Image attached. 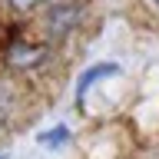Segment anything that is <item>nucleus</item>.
Segmentation results:
<instances>
[{
  "label": "nucleus",
  "instance_id": "1",
  "mask_svg": "<svg viewBox=\"0 0 159 159\" xmlns=\"http://www.w3.org/2000/svg\"><path fill=\"white\" fill-rule=\"evenodd\" d=\"M116 73H119V66H116V63H99V66L86 70V73H83V80H80V86H76V99H80V103H86L89 86H93L99 76H116Z\"/></svg>",
  "mask_w": 159,
  "mask_h": 159
},
{
  "label": "nucleus",
  "instance_id": "2",
  "mask_svg": "<svg viewBox=\"0 0 159 159\" xmlns=\"http://www.w3.org/2000/svg\"><path fill=\"white\" fill-rule=\"evenodd\" d=\"M66 136H70V129H66V126H57V129H50V133H43L40 143H47V146H60V143H66Z\"/></svg>",
  "mask_w": 159,
  "mask_h": 159
},
{
  "label": "nucleus",
  "instance_id": "3",
  "mask_svg": "<svg viewBox=\"0 0 159 159\" xmlns=\"http://www.w3.org/2000/svg\"><path fill=\"white\" fill-rule=\"evenodd\" d=\"M17 10H30V7H37V3H43V0H10Z\"/></svg>",
  "mask_w": 159,
  "mask_h": 159
},
{
  "label": "nucleus",
  "instance_id": "4",
  "mask_svg": "<svg viewBox=\"0 0 159 159\" xmlns=\"http://www.w3.org/2000/svg\"><path fill=\"white\" fill-rule=\"evenodd\" d=\"M156 3H159V0H156Z\"/></svg>",
  "mask_w": 159,
  "mask_h": 159
}]
</instances>
